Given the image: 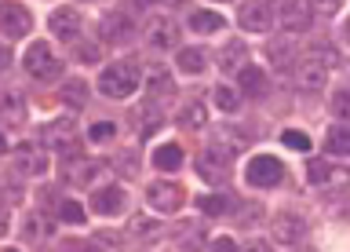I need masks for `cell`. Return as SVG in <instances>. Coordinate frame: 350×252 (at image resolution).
Returning a JSON list of instances; mask_svg holds the SVG:
<instances>
[{
	"instance_id": "obj_11",
	"label": "cell",
	"mask_w": 350,
	"mask_h": 252,
	"mask_svg": "<svg viewBox=\"0 0 350 252\" xmlns=\"http://www.w3.org/2000/svg\"><path fill=\"white\" fill-rule=\"evenodd\" d=\"M197 175L208 183H223L226 179V153H219L215 147H208L201 158H197Z\"/></svg>"
},
{
	"instance_id": "obj_35",
	"label": "cell",
	"mask_w": 350,
	"mask_h": 252,
	"mask_svg": "<svg viewBox=\"0 0 350 252\" xmlns=\"http://www.w3.org/2000/svg\"><path fill=\"white\" fill-rule=\"evenodd\" d=\"M59 219L62 223H84V208L77 201H62L59 205Z\"/></svg>"
},
{
	"instance_id": "obj_5",
	"label": "cell",
	"mask_w": 350,
	"mask_h": 252,
	"mask_svg": "<svg viewBox=\"0 0 350 252\" xmlns=\"http://www.w3.org/2000/svg\"><path fill=\"white\" fill-rule=\"evenodd\" d=\"M245 179L248 186H262V190H270V186H278L284 179V164L278 158H252L248 161V168H245Z\"/></svg>"
},
{
	"instance_id": "obj_8",
	"label": "cell",
	"mask_w": 350,
	"mask_h": 252,
	"mask_svg": "<svg viewBox=\"0 0 350 252\" xmlns=\"http://www.w3.org/2000/svg\"><path fill=\"white\" fill-rule=\"evenodd\" d=\"M124 205H128V194L117 183H106V186H95L92 190V208L98 216H117Z\"/></svg>"
},
{
	"instance_id": "obj_6",
	"label": "cell",
	"mask_w": 350,
	"mask_h": 252,
	"mask_svg": "<svg viewBox=\"0 0 350 252\" xmlns=\"http://www.w3.org/2000/svg\"><path fill=\"white\" fill-rule=\"evenodd\" d=\"M270 238L278 241V245H288L295 249L299 241L306 238V223H303V216H295V212H278L270 219Z\"/></svg>"
},
{
	"instance_id": "obj_19",
	"label": "cell",
	"mask_w": 350,
	"mask_h": 252,
	"mask_svg": "<svg viewBox=\"0 0 350 252\" xmlns=\"http://www.w3.org/2000/svg\"><path fill=\"white\" fill-rule=\"evenodd\" d=\"M237 88L245 95H262L267 92V70H256V66H245L237 73Z\"/></svg>"
},
{
	"instance_id": "obj_30",
	"label": "cell",
	"mask_w": 350,
	"mask_h": 252,
	"mask_svg": "<svg viewBox=\"0 0 350 252\" xmlns=\"http://www.w3.org/2000/svg\"><path fill=\"white\" fill-rule=\"evenodd\" d=\"M197 208L212 219V216H226L230 208H234V201H230V197H219V194H204L201 201H197Z\"/></svg>"
},
{
	"instance_id": "obj_14",
	"label": "cell",
	"mask_w": 350,
	"mask_h": 252,
	"mask_svg": "<svg viewBox=\"0 0 350 252\" xmlns=\"http://www.w3.org/2000/svg\"><path fill=\"white\" fill-rule=\"evenodd\" d=\"M175 121H179V128H208V106L201 99H186L179 106V114H175Z\"/></svg>"
},
{
	"instance_id": "obj_31",
	"label": "cell",
	"mask_w": 350,
	"mask_h": 252,
	"mask_svg": "<svg viewBox=\"0 0 350 252\" xmlns=\"http://www.w3.org/2000/svg\"><path fill=\"white\" fill-rule=\"evenodd\" d=\"M175 241H179V249H183V252H201V249L208 245V241H204V230L197 227V223H193V227H186L183 234H175Z\"/></svg>"
},
{
	"instance_id": "obj_20",
	"label": "cell",
	"mask_w": 350,
	"mask_h": 252,
	"mask_svg": "<svg viewBox=\"0 0 350 252\" xmlns=\"http://www.w3.org/2000/svg\"><path fill=\"white\" fill-rule=\"evenodd\" d=\"M4 125L8 128H22V125H26V99H22L18 92L4 95Z\"/></svg>"
},
{
	"instance_id": "obj_28",
	"label": "cell",
	"mask_w": 350,
	"mask_h": 252,
	"mask_svg": "<svg viewBox=\"0 0 350 252\" xmlns=\"http://www.w3.org/2000/svg\"><path fill=\"white\" fill-rule=\"evenodd\" d=\"M59 99H62L66 106L81 110V106L88 103V84H84V81H62V92H59Z\"/></svg>"
},
{
	"instance_id": "obj_29",
	"label": "cell",
	"mask_w": 350,
	"mask_h": 252,
	"mask_svg": "<svg viewBox=\"0 0 350 252\" xmlns=\"http://www.w3.org/2000/svg\"><path fill=\"white\" fill-rule=\"evenodd\" d=\"M190 29L193 33H219V29H223V15H215V11H193V15H190Z\"/></svg>"
},
{
	"instance_id": "obj_15",
	"label": "cell",
	"mask_w": 350,
	"mask_h": 252,
	"mask_svg": "<svg viewBox=\"0 0 350 252\" xmlns=\"http://www.w3.org/2000/svg\"><path fill=\"white\" fill-rule=\"evenodd\" d=\"M267 59H270V66H278V70H288V66H295V40H288V37L270 40V44H267Z\"/></svg>"
},
{
	"instance_id": "obj_24",
	"label": "cell",
	"mask_w": 350,
	"mask_h": 252,
	"mask_svg": "<svg viewBox=\"0 0 350 252\" xmlns=\"http://www.w3.org/2000/svg\"><path fill=\"white\" fill-rule=\"evenodd\" d=\"M98 33H103V40H124V37H131V18L128 15H106Z\"/></svg>"
},
{
	"instance_id": "obj_16",
	"label": "cell",
	"mask_w": 350,
	"mask_h": 252,
	"mask_svg": "<svg viewBox=\"0 0 350 252\" xmlns=\"http://www.w3.org/2000/svg\"><path fill=\"white\" fill-rule=\"evenodd\" d=\"M44 142H51V147H59V150H70V153H77V142H73V125H70V121H55V125L44 128Z\"/></svg>"
},
{
	"instance_id": "obj_12",
	"label": "cell",
	"mask_w": 350,
	"mask_h": 252,
	"mask_svg": "<svg viewBox=\"0 0 350 252\" xmlns=\"http://www.w3.org/2000/svg\"><path fill=\"white\" fill-rule=\"evenodd\" d=\"M146 40L153 44V48H175V40H179V26H175L172 18H150V26H146Z\"/></svg>"
},
{
	"instance_id": "obj_39",
	"label": "cell",
	"mask_w": 350,
	"mask_h": 252,
	"mask_svg": "<svg viewBox=\"0 0 350 252\" xmlns=\"http://www.w3.org/2000/svg\"><path fill=\"white\" fill-rule=\"evenodd\" d=\"M212 252H237V245H234V238H215Z\"/></svg>"
},
{
	"instance_id": "obj_9",
	"label": "cell",
	"mask_w": 350,
	"mask_h": 252,
	"mask_svg": "<svg viewBox=\"0 0 350 252\" xmlns=\"http://www.w3.org/2000/svg\"><path fill=\"white\" fill-rule=\"evenodd\" d=\"M48 26H51V33H55V37H62V40H73V37H81V29H84V18H81V11H77V8H59V11H51Z\"/></svg>"
},
{
	"instance_id": "obj_37",
	"label": "cell",
	"mask_w": 350,
	"mask_h": 252,
	"mask_svg": "<svg viewBox=\"0 0 350 252\" xmlns=\"http://www.w3.org/2000/svg\"><path fill=\"white\" fill-rule=\"evenodd\" d=\"M131 230H135V234H153V230H157V219L135 216V219H131Z\"/></svg>"
},
{
	"instance_id": "obj_17",
	"label": "cell",
	"mask_w": 350,
	"mask_h": 252,
	"mask_svg": "<svg viewBox=\"0 0 350 252\" xmlns=\"http://www.w3.org/2000/svg\"><path fill=\"white\" fill-rule=\"evenodd\" d=\"M281 26L288 29V33L310 26V15H306L303 0H284V4H281Z\"/></svg>"
},
{
	"instance_id": "obj_44",
	"label": "cell",
	"mask_w": 350,
	"mask_h": 252,
	"mask_svg": "<svg viewBox=\"0 0 350 252\" xmlns=\"http://www.w3.org/2000/svg\"><path fill=\"white\" fill-rule=\"evenodd\" d=\"M4 252H15V249H4Z\"/></svg>"
},
{
	"instance_id": "obj_4",
	"label": "cell",
	"mask_w": 350,
	"mask_h": 252,
	"mask_svg": "<svg viewBox=\"0 0 350 252\" xmlns=\"http://www.w3.org/2000/svg\"><path fill=\"white\" fill-rule=\"evenodd\" d=\"M292 84L299 88V92H325V84H328V62L321 59H314V55H306V59L292 70Z\"/></svg>"
},
{
	"instance_id": "obj_18",
	"label": "cell",
	"mask_w": 350,
	"mask_h": 252,
	"mask_svg": "<svg viewBox=\"0 0 350 252\" xmlns=\"http://www.w3.org/2000/svg\"><path fill=\"white\" fill-rule=\"evenodd\" d=\"M153 164L161 172H179L183 168V147L179 142H164V147L153 150Z\"/></svg>"
},
{
	"instance_id": "obj_43",
	"label": "cell",
	"mask_w": 350,
	"mask_h": 252,
	"mask_svg": "<svg viewBox=\"0 0 350 252\" xmlns=\"http://www.w3.org/2000/svg\"><path fill=\"white\" fill-rule=\"evenodd\" d=\"M347 40H350V18H347Z\"/></svg>"
},
{
	"instance_id": "obj_33",
	"label": "cell",
	"mask_w": 350,
	"mask_h": 252,
	"mask_svg": "<svg viewBox=\"0 0 350 252\" xmlns=\"http://www.w3.org/2000/svg\"><path fill=\"white\" fill-rule=\"evenodd\" d=\"M328 106H332V114H336L339 121H350V92H347V88H339Z\"/></svg>"
},
{
	"instance_id": "obj_26",
	"label": "cell",
	"mask_w": 350,
	"mask_h": 252,
	"mask_svg": "<svg viewBox=\"0 0 350 252\" xmlns=\"http://www.w3.org/2000/svg\"><path fill=\"white\" fill-rule=\"evenodd\" d=\"M175 66H179L183 73H201L208 59H204V51L201 48H179V55H175Z\"/></svg>"
},
{
	"instance_id": "obj_25",
	"label": "cell",
	"mask_w": 350,
	"mask_h": 252,
	"mask_svg": "<svg viewBox=\"0 0 350 252\" xmlns=\"http://www.w3.org/2000/svg\"><path fill=\"white\" fill-rule=\"evenodd\" d=\"M310 179H314L317 186H325V183H347L350 172L332 168V164H325V161H310Z\"/></svg>"
},
{
	"instance_id": "obj_41",
	"label": "cell",
	"mask_w": 350,
	"mask_h": 252,
	"mask_svg": "<svg viewBox=\"0 0 350 252\" xmlns=\"http://www.w3.org/2000/svg\"><path fill=\"white\" fill-rule=\"evenodd\" d=\"M245 252H273V249L267 245V241H248V245H245Z\"/></svg>"
},
{
	"instance_id": "obj_36",
	"label": "cell",
	"mask_w": 350,
	"mask_h": 252,
	"mask_svg": "<svg viewBox=\"0 0 350 252\" xmlns=\"http://www.w3.org/2000/svg\"><path fill=\"white\" fill-rule=\"evenodd\" d=\"M281 142L288 150H310V136H303V131H284Z\"/></svg>"
},
{
	"instance_id": "obj_7",
	"label": "cell",
	"mask_w": 350,
	"mask_h": 252,
	"mask_svg": "<svg viewBox=\"0 0 350 252\" xmlns=\"http://www.w3.org/2000/svg\"><path fill=\"white\" fill-rule=\"evenodd\" d=\"M237 22H241V29H248V33H267L273 26V8L267 0H245V4L237 8Z\"/></svg>"
},
{
	"instance_id": "obj_2",
	"label": "cell",
	"mask_w": 350,
	"mask_h": 252,
	"mask_svg": "<svg viewBox=\"0 0 350 252\" xmlns=\"http://www.w3.org/2000/svg\"><path fill=\"white\" fill-rule=\"evenodd\" d=\"M22 66H26V73L33 81H55V77L62 73V62L55 59L48 40H33V48L22 55Z\"/></svg>"
},
{
	"instance_id": "obj_38",
	"label": "cell",
	"mask_w": 350,
	"mask_h": 252,
	"mask_svg": "<svg viewBox=\"0 0 350 252\" xmlns=\"http://www.w3.org/2000/svg\"><path fill=\"white\" fill-rule=\"evenodd\" d=\"M310 4H314V11H317V15H332V11H339V0H310Z\"/></svg>"
},
{
	"instance_id": "obj_27",
	"label": "cell",
	"mask_w": 350,
	"mask_h": 252,
	"mask_svg": "<svg viewBox=\"0 0 350 252\" xmlns=\"http://www.w3.org/2000/svg\"><path fill=\"white\" fill-rule=\"evenodd\" d=\"M325 150L336 153V158H350V128H328Z\"/></svg>"
},
{
	"instance_id": "obj_32",
	"label": "cell",
	"mask_w": 350,
	"mask_h": 252,
	"mask_svg": "<svg viewBox=\"0 0 350 252\" xmlns=\"http://www.w3.org/2000/svg\"><path fill=\"white\" fill-rule=\"evenodd\" d=\"M212 99H215V106L223 110V114H234V110L241 106V99H237V92H234V88H226V84H219L215 92H212Z\"/></svg>"
},
{
	"instance_id": "obj_34",
	"label": "cell",
	"mask_w": 350,
	"mask_h": 252,
	"mask_svg": "<svg viewBox=\"0 0 350 252\" xmlns=\"http://www.w3.org/2000/svg\"><path fill=\"white\" fill-rule=\"evenodd\" d=\"M88 136H92V142H109L117 136V125H113V121H98V125L88 128Z\"/></svg>"
},
{
	"instance_id": "obj_40",
	"label": "cell",
	"mask_w": 350,
	"mask_h": 252,
	"mask_svg": "<svg viewBox=\"0 0 350 252\" xmlns=\"http://www.w3.org/2000/svg\"><path fill=\"white\" fill-rule=\"evenodd\" d=\"M98 55H103V51H98V44H84V48H81L84 62H98Z\"/></svg>"
},
{
	"instance_id": "obj_22",
	"label": "cell",
	"mask_w": 350,
	"mask_h": 252,
	"mask_svg": "<svg viewBox=\"0 0 350 252\" xmlns=\"http://www.w3.org/2000/svg\"><path fill=\"white\" fill-rule=\"evenodd\" d=\"M245 59H248V48H245V44H226V48L223 51H219V66H223V70L226 73H241V70H245Z\"/></svg>"
},
{
	"instance_id": "obj_1",
	"label": "cell",
	"mask_w": 350,
	"mask_h": 252,
	"mask_svg": "<svg viewBox=\"0 0 350 252\" xmlns=\"http://www.w3.org/2000/svg\"><path fill=\"white\" fill-rule=\"evenodd\" d=\"M139 66L135 62H113V66H106L103 73H98V92H103L106 99H128V95H135V88H139Z\"/></svg>"
},
{
	"instance_id": "obj_10",
	"label": "cell",
	"mask_w": 350,
	"mask_h": 252,
	"mask_svg": "<svg viewBox=\"0 0 350 252\" xmlns=\"http://www.w3.org/2000/svg\"><path fill=\"white\" fill-rule=\"evenodd\" d=\"M0 22H4V37H8V40H22V37L33 29V15H29L22 4H4V15H0Z\"/></svg>"
},
{
	"instance_id": "obj_21",
	"label": "cell",
	"mask_w": 350,
	"mask_h": 252,
	"mask_svg": "<svg viewBox=\"0 0 350 252\" xmlns=\"http://www.w3.org/2000/svg\"><path fill=\"white\" fill-rule=\"evenodd\" d=\"M172 88H175L172 73L164 70V66H150V73H146V92H150V99H157V95H172Z\"/></svg>"
},
{
	"instance_id": "obj_42",
	"label": "cell",
	"mask_w": 350,
	"mask_h": 252,
	"mask_svg": "<svg viewBox=\"0 0 350 252\" xmlns=\"http://www.w3.org/2000/svg\"><path fill=\"white\" fill-rule=\"evenodd\" d=\"M157 4H164V8H179V4H186V0H157Z\"/></svg>"
},
{
	"instance_id": "obj_23",
	"label": "cell",
	"mask_w": 350,
	"mask_h": 252,
	"mask_svg": "<svg viewBox=\"0 0 350 252\" xmlns=\"http://www.w3.org/2000/svg\"><path fill=\"white\" fill-rule=\"evenodd\" d=\"M15 164L22 172H44V153L37 147H29V142H22V147H15Z\"/></svg>"
},
{
	"instance_id": "obj_13",
	"label": "cell",
	"mask_w": 350,
	"mask_h": 252,
	"mask_svg": "<svg viewBox=\"0 0 350 252\" xmlns=\"http://www.w3.org/2000/svg\"><path fill=\"white\" fill-rule=\"evenodd\" d=\"M252 142V136H245V131H230V128H215L212 131V147L219 153H226V158H234L237 150H245Z\"/></svg>"
},
{
	"instance_id": "obj_3",
	"label": "cell",
	"mask_w": 350,
	"mask_h": 252,
	"mask_svg": "<svg viewBox=\"0 0 350 252\" xmlns=\"http://www.w3.org/2000/svg\"><path fill=\"white\" fill-rule=\"evenodd\" d=\"M183 201H186L183 186H179V183H172V179H153V183L146 186V205L153 208V212H161V216L179 212Z\"/></svg>"
}]
</instances>
